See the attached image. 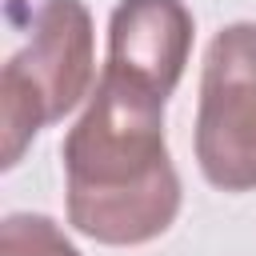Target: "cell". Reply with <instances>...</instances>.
Here are the masks:
<instances>
[{"mask_svg": "<svg viewBox=\"0 0 256 256\" xmlns=\"http://www.w3.org/2000/svg\"><path fill=\"white\" fill-rule=\"evenodd\" d=\"M0 256H80V252L48 216L16 212L0 224Z\"/></svg>", "mask_w": 256, "mask_h": 256, "instance_id": "5", "label": "cell"}, {"mask_svg": "<svg viewBox=\"0 0 256 256\" xmlns=\"http://www.w3.org/2000/svg\"><path fill=\"white\" fill-rule=\"evenodd\" d=\"M192 52V12L184 0H120L108 20L104 72L168 100Z\"/></svg>", "mask_w": 256, "mask_h": 256, "instance_id": "4", "label": "cell"}, {"mask_svg": "<svg viewBox=\"0 0 256 256\" xmlns=\"http://www.w3.org/2000/svg\"><path fill=\"white\" fill-rule=\"evenodd\" d=\"M96 72L92 16L80 0H44L32 12L28 44L0 72V136L4 168H12L40 124L72 112Z\"/></svg>", "mask_w": 256, "mask_h": 256, "instance_id": "2", "label": "cell"}, {"mask_svg": "<svg viewBox=\"0 0 256 256\" xmlns=\"http://www.w3.org/2000/svg\"><path fill=\"white\" fill-rule=\"evenodd\" d=\"M196 160L220 192L256 188V24L220 28L204 52Z\"/></svg>", "mask_w": 256, "mask_h": 256, "instance_id": "3", "label": "cell"}, {"mask_svg": "<svg viewBox=\"0 0 256 256\" xmlns=\"http://www.w3.org/2000/svg\"><path fill=\"white\" fill-rule=\"evenodd\" d=\"M68 220L100 244L156 240L180 212V176L164 144V100L100 72L92 104L64 136Z\"/></svg>", "mask_w": 256, "mask_h": 256, "instance_id": "1", "label": "cell"}]
</instances>
